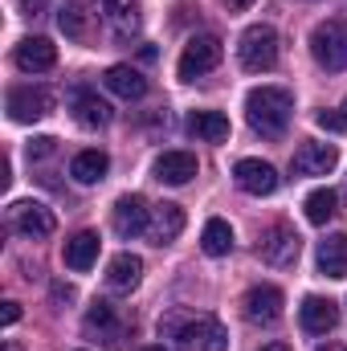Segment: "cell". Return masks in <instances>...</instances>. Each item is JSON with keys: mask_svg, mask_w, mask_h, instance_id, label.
<instances>
[{"mask_svg": "<svg viewBox=\"0 0 347 351\" xmlns=\"http://www.w3.org/2000/svg\"><path fill=\"white\" fill-rule=\"evenodd\" d=\"M160 335L172 339L176 351H229L225 323L204 311H188V306H172L160 319Z\"/></svg>", "mask_w": 347, "mask_h": 351, "instance_id": "cell-1", "label": "cell"}, {"mask_svg": "<svg viewBox=\"0 0 347 351\" xmlns=\"http://www.w3.org/2000/svg\"><path fill=\"white\" fill-rule=\"evenodd\" d=\"M294 114V94L286 86H258L246 94V119L265 139H282Z\"/></svg>", "mask_w": 347, "mask_h": 351, "instance_id": "cell-2", "label": "cell"}, {"mask_svg": "<svg viewBox=\"0 0 347 351\" xmlns=\"http://www.w3.org/2000/svg\"><path fill=\"white\" fill-rule=\"evenodd\" d=\"M311 53L331 74L347 70V21L344 16H327V21H319L311 29Z\"/></svg>", "mask_w": 347, "mask_h": 351, "instance_id": "cell-3", "label": "cell"}, {"mask_svg": "<svg viewBox=\"0 0 347 351\" xmlns=\"http://www.w3.org/2000/svg\"><path fill=\"white\" fill-rule=\"evenodd\" d=\"M237 62L250 74H265L278 66V33L274 25H250L237 41Z\"/></svg>", "mask_w": 347, "mask_h": 351, "instance_id": "cell-4", "label": "cell"}, {"mask_svg": "<svg viewBox=\"0 0 347 351\" xmlns=\"http://www.w3.org/2000/svg\"><path fill=\"white\" fill-rule=\"evenodd\" d=\"M298 254H302V237L294 233V225H286V221H274V225L261 233L258 258H261L265 265H274V269H286V265L298 262Z\"/></svg>", "mask_w": 347, "mask_h": 351, "instance_id": "cell-5", "label": "cell"}, {"mask_svg": "<svg viewBox=\"0 0 347 351\" xmlns=\"http://www.w3.org/2000/svg\"><path fill=\"white\" fill-rule=\"evenodd\" d=\"M221 58H225V45H221V37H213V33H200V37H192V41L184 45L176 74H180L184 82H192V78H200V74L217 70V66H221Z\"/></svg>", "mask_w": 347, "mask_h": 351, "instance_id": "cell-6", "label": "cell"}, {"mask_svg": "<svg viewBox=\"0 0 347 351\" xmlns=\"http://www.w3.org/2000/svg\"><path fill=\"white\" fill-rule=\"evenodd\" d=\"M8 229H16L21 237L41 241V237H49L58 229V217L41 200H16V204H8Z\"/></svg>", "mask_w": 347, "mask_h": 351, "instance_id": "cell-7", "label": "cell"}, {"mask_svg": "<svg viewBox=\"0 0 347 351\" xmlns=\"http://www.w3.org/2000/svg\"><path fill=\"white\" fill-rule=\"evenodd\" d=\"M8 119L12 123H37L53 110V90L45 86H12L8 90Z\"/></svg>", "mask_w": 347, "mask_h": 351, "instance_id": "cell-8", "label": "cell"}, {"mask_svg": "<svg viewBox=\"0 0 347 351\" xmlns=\"http://www.w3.org/2000/svg\"><path fill=\"white\" fill-rule=\"evenodd\" d=\"M282 306H286V298H282V290L278 286H250L246 290V298H241V315L254 323V327H274L278 319H282Z\"/></svg>", "mask_w": 347, "mask_h": 351, "instance_id": "cell-9", "label": "cell"}, {"mask_svg": "<svg viewBox=\"0 0 347 351\" xmlns=\"http://www.w3.org/2000/svg\"><path fill=\"white\" fill-rule=\"evenodd\" d=\"M94 8H98V21H102L119 41L135 37L139 25H143V16H139V0H94Z\"/></svg>", "mask_w": 347, "mask_h": 351, "instance_id": "cell-10", "label": "cell"}, {"mask_svg": "<svg viewBox=\"0 0 347 351\" xmlns=\"http://www.w3.org/2000/svg\"><path fill=\"white\" fill-rule=\"evenodd\" d=\"M110 221H115V233H119V237H139V233H147L152 208H147V200H143L139 192H127V196L115 200Z\"/></svg>", "mask_w": 347, "mask_h": 351, "instance_id": "cell-11", "label": "cell"}, {"mask_svg": "<svg viewBox=\"0 0 347 351\" xmlns=\"http://www.w3.org/2000/svg\"><path fill=\"white\" fill-rule=\"evenodd\" d=\"M335 164H339V152L331 143H319V139H302L294 160H290L294 176H327Z\"/></svg>", "mask_w": 347, "mask_h": 351, "instance_id": "cell-12", "label": "cell"}, {"mask_svg": "<svg viewBox=\"0 0 347 351\" xmlns=\"http://www.w3.org/2000/svg\"><path fill=\"white\" fill-rule=\"evenodd\" d=\"M12 62H16V70H25V74H45V70L58 66V45H53L49 37H25V41L16 45Z\"/></svg>", "mask_w": 347, "mask_h": 351, "instance_id": "cell-13", "label": "cell"}, {"mask_svg": "<svg viewBox=\"0 0 347 351\" xmlns=\"http://www.w3.org/2000/svg\"><path fill=\"white\" fill-rule=\"evenodd\" d=\"M298 323H302L307 335H327V331L339 327V306H335L331 298L311 294V298H302V306H298Z\"/></svg>", "mask_w": 347, "mask_h": 351, "instance_id": "cell-14", "label": "cell"}, {"mask_svg": "<svg viewBox=\"0 0 347 351\" xmlns=\"http://www.w3.org/2000/svg\"><path fill=\"white\" fill-rule=\"evenodd\" d=\"M233 180H237V188L250 192V196H270V192L278 188V172H274V164H265V160H237Z\"/></svg>", "mask_w": 347, "mask_h": 351, "instance_id": "cell-15", "label": "cell"}, {"mask_svg": "<svg viewBox=\"0 0 347 351\" xmlns=\"http://www.w3.org/2000/svg\"><path fill=\"white\" fill-rule=\"evenodd\" d=\"M180 233H184V208L172 204V200L156 204L152 208V221H147V241L152 245H172Z\"/></svg>", "mask_w": 347, "mask_h": 351, "instance_id": "cell-16", "label": "cell"}, {"mask_svg": "<svg viewBox=\"0 0 347 351\" xmlns=\"http://www.w3.org/2000/svg\"><path fill=\"white\" fill-rule=\"evenodd\" d=\"M94 21L98 12H86V0H66L62 12H58V25L70 41H90L94 37Z\"/></svg>", "mask_w": 347, "mask_h": 351, "instance_id": "cell-17", "label": "cell"}, {"mask_svg": "<svg viewBox=\"0 0 347 351\" xmlns=\"http://www.w3.org/2000/svg\"><path fill=\"white\" fill-rule=\"evenodd\" d=\"M139 278H143V258H135V254H115L106 265V286L115 294H131L139 286Z\"/></svg>", "mask_w": 347, "mask_h": 351, "instance_id": "cell-18", "label": "cell"}, {"mask_svg": "<svg viewBox=\"0 0 347 351\" xmlns=\"http://www.w3.org/2000/svg\"><path fill=\"white\" fill-rule=\"evenodd\" d=\"M98 233H90V229H82V233H74L70 241H66V250H62V262L70 265L74 274H86L90 265L98 262Z\"/></svg>", "mask_w": 347, "mask_h": 351, "instance_id": "cell-19", "label": "cell"}, {"mask_svg": "<svg viewBox=\"0 0 347 351\" xmlns=\"http://www.w3.org/2000/svg\"><path fill=\"white\" fill-rule=\"evenodd\" d=\"M192 176H196V156H192V152H164V156L156 160V180H160V184L180 188V184H188Z\"/></svg>", "mask_w": 347, "mask_h": 351, "instance_id": "cell-20", "label": "cell"}, {"mask_svg": "<svg viewBox=\"0 0 347 351\" xmlns=\"http://www.w3.org/2000/svg\"><path fill=\"white\" fill-rule=\"evenodd\" d=\"M70 106H74V119L82 127H106L115 114H110V102H102L94 90H74L70 94Z\"/></svg>", "mask_w": 347, "mask_h": 351, "instance_id": "cell-21", "label": "cell"}, {"mask_svg": "<svg viewBox=\"0 0 347 351\" xmlns=\"http://www.w3.org/2000/svg\"><path fill=\"white\" fill-rule=\"evenodd\" d=\"M102 82H106L110 94H119V98H127V102H135V98L147 94V78H143L135 66H110V70L102 74Z\"/></svg>", "mask_w": 347, "mask_h": 351, "instance_id": "cell-22", "label": "cell"}, {"mask_svg": "<svg viewBox=\"0 0 347 351\" xmlns=\"http://www.w3.org/2000/svg\"><path fill=\"white\" fill-rule=\"evenodd\" d=\"M315 262L319 269L327 274V278H347V237L344 233H331L327 241H319V250H315Z\"/></svg>", "mask_w": 347, "mask_h": 351, "instance_id": "cell-23", "label": "cell"}, {"mask_svg": "<svg viewBox=\"0 0 347 351\" xmlns=\"http://www.w3.org/2000/svg\"><path fill=\"white\" fill-rule=\"evenodd\" d=\"M188 131L204 143H225L229 139V119L221 110H192L188 114Z\"/></svg>", "mask_w": 347, "mask_h": 351, "instance_id": "cell-24", "label": "cell"}, {"mask_svg": "<svg viewBox=\"0 0 347 351\" xmlns=\"http://www.w3.org/2000/svg\"><path fill=\"white\" fill-rule=\"evenodd\" d=\"M110 168V156L106 152H98V147H86V152H78L74 160H70V176L78 180V184H98L102 176Z\"/></svg>", "mask_w": 347, "mask_h": 351, "instance_id": "cell-25", "label": "cell"}, {"mask_svg": "<svg viewBox=\"0 0 347 351\" xmlns=\"http://www.w3.org/2000/svg\"><path fill=\"white\" fill-rule=\"evenodd\" d=\"M200 250H204L208 258H225V254L233 250V225L221 221V217H213V221L204 225V233H200Z\"/></svg>", "mask_w": 347, "mask_h": 351, "instance_id": "cell-26", "label": "cell"}, {"mask_svg": "<svg viewBox=\"0 0 347 351\" xmlns=\"http://www.w3.org/2000/svg\"><path fill=\"white\" fill-rule=\"evenodd\" d=\"M86 331H102L110 343H119V319H115V306L110 302H94L86 311Z\"/></svg>", "mask_w": 347, "mask_h": 351, "instance_id": "cell-27", "label": "cell"}, {"mask_svg": "<svg viewBox=\"0 0 347 351\" xmlns=\"http://www.w3.org/2000/svg\"><path fill=\"white\" fill-rule=\"evenodd\" d=\"M302 208H307V221H311V225H327V221L335 217V192H331V188H315Z\"/></svg>", "mask_w": 347, "mask_h": 351, "instance_id": "cell-28", "label": "cell"}, {"mask_svg": "<svg viewBox=\"0 0 347 351\" xmlns=\"http://www.w3.org/2000/svg\"><path fill=\"white\" fill-rule=\"evenodd\" d=\"M315 123H319L323 131H347L344 110H319V114H315Z\"/></svg>", "mask_w": 347, "mask_h": 351, "instance_id": "cell-29", "label": "cell"}, {"mask_svg": "<svg viewBox=\"0 0 347 351\" xmlns=\"http://www.w3.org/2000/svg\"><path fill=\"white\" fill-rule=\"evenodd\" d=\"M53 147H58V139L41 135V139H33V143H29V160H45V156H53Z\"/></svg>", "mask_w": 347, "mask_h": 351, "instance_id": "cell-30", "label": "cell"}, {"mask_svg": "<svg viewBox=\"0 0 347 351\" xmlns=\"http://www.w3.org/2000/svg\"><path fill=\"white\" fill-rule=\"evenodd\" d=\"M16 319H21V302H4V311H0V323H4V327H12Z\"/></svg>", "mask_w": 347, "mask_h": 351, "instance_id": "cell-31", "label": "cell"}, {"mask_svg": "<svg viewBox=\"0 0 347 351\" xmlns=\"http://www.w3.org/2000/svg\"><path fill=\"white\" fill-rule=\"evenodd\" d=\"M45 4H49V0H16V8H21L25 16H37V12H45Z\"/></svg>", "mask_w": 347, "mask_h": 351, "instance_id": "cell-32", "label": "cell"}, {"mask_svg": "<svg viewBox=\"0 0 347 351\" xmlns=\"http://www.w3.org/2000/svg\"><path fill=\"white\" fill-rule=\"evenodd\" d=\"M53 298H58V302H74V286H62V282H58V286H53Z\"/></svg>", "mask_w": 347, "mask_h": 351, "instance_id": "cell-33", "label": "cell"}, {"mask_svg": "<svg viewBox=\"0 0 347 351\" xmlns=\"http://www.w3.org/2000/svg\"><path fill=\"white\" fill-rule=\"evenodd\" d=\"M225 4H229V8H237V12H241V8H250V4H254V0H225Z\"/></svg>", "mask_w": 347, "mask_h": 351, "instance_id": "cell-34", "label": "cell"}, {"mask_svg": "<svg viewBox=\"0 0 347 351\" xmlns=\"http://www.w3.org/2000/svg\"><path fill=\"white\" fill-rule=\"evenodd\" d=\"M261 351H290V343H265Z\"/></svg>", "mask_w": 347, "mask_h": 351, "instance_id": "cell-35", "label": "cell"}, {"mask_svg": "<svg viewBox=\"0 0 347 351\" xmlns=\"http://www.w3.org/2000/svg\"><path fill=\"white\" fill-rule=\"evenodd\" d=\"M319 351H347V348H344V343H323Z\"/></svg>", "mask_w": 347, "mask_h": 351, "instance_id": "cell-36", "label": "cell"}, {"mask_svg": "<svg viewBox=\"0 0 347 351\" xmlns=\"http://www.w3.org/2000/svg\"><path fill=\"white\" fill-rule=\"evenodd\" d=\"M4 351H25V348H21V343H12V339H8V343H4Z\"/></svg>", "mask_w": 347, "mask_h": 351, "instance_id": "cell-37", "label": "cell"}, {"mask_svg": "<svg viewBox=\"0 0 347 351\" xmlns=\"http://www.w3.org/2000/svg\"><path fill=\"white\" fill-rule=\"evenodd\" d=\"M143 351H168V348H160V343H156V348H143Z\"/></svg>", "mask_w": 347, "mask_h": 351, "instance_id": "cell-38", "label": "cell"}, {"mask_svg": "<svg viewBox=\"0 0 347 351\" xmlns=\"http://www.w3.org/2000/svg\"><path fill=\"white\" fill-rule=\"evenodd\" d=\"M344 119H347V102H344Z\"/></svg>", "mask_w": 347, "mask_h": 351, "instance_id": "cell-39", "label": "cell"}, {"mask_svg": "<svg viewBox=\"0 0 347 351\" xmlns=\"http://www.w3.org/2000/svg\"><path fill=\"white\" fill-rule=\"evenodd\" d=\"M344 196H347V188H344Z\"/></svg>", "mask_w": 347, "mask_h": 351, "instance_id": "cell-40", "label": "cell"}]
</instances>
